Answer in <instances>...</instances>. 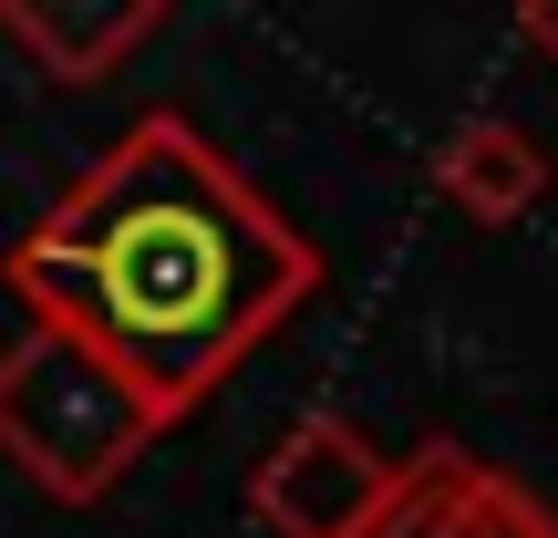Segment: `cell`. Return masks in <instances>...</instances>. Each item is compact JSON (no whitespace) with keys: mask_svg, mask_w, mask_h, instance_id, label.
<instances>
[{"mask_svg":"<svg viewBox=\"0 0 558 538\" xmlns=\"http://www.w3.org/2000/svg\"><path fill=\"white\" fill-rule=\"evenodd\" d=\"M0 279L177 425L320 290V249L186 115H145L11 239Z\"/></svg>","mask_w":558,"mask_h":538,"instance_id":"6da1fadb","label":"cell"},{"mask_svg":"<svg viewBox=\"0 0 558 538\" xmlns=\"http://www.w3.org/2000/svg\"><path fill=\"white\" fill-rule=\"evenodd\" d=\"M156 404L114 373L104 352H83L73 332L32 321L0 342V456L62 507L114 498V477L156 445Z\"/></svg>","mask_w":558,"mask_h":538,"instance_id":"7a4b0ae2","label":"cell"},{"mask_svg":"<svg viewBox=\"0 0 558 538\" xmlns=\"http://www.w3.org/2000/svg\"><path fill=\"white\" fill-rule=\"evenodd\" d=\"M383 498H393V456H383L362 425H341V415L290 425L259 456V477H248V507H259V528H279V538H362L383 518Z\"/></svg>","mask_w":558,"mask_h":538,"instance_id":"3957f363","label":"cell"},{"mask_svg":"<svg viewBox=\"0 0 558 538\" xmlns=\"http://www.w3.org/2000/svg\"><path fill=\"white\" fill-rule=\"evenodd\" d=\"M362 538H558V518L507 466L465 456V445H424L414 466H393V498Z\"/></svg>","mask_w":558,"mask_h":538,"instance_id":"277c9868","label":"cell"},{"mask_svg":"<svg viewBox=\"0 0 558 538\" xmlns=\"http://www.w3.org/2000/svg\"><path fill=\"white\" fill-rule=\"evenodd\" d=\"M145 32H166L156 0H0V41L41 83H104Z\"/></svg>","mask_w":558,"mask_h":538,"instance_id":"5b68a950","label":"cell"},{"mask_svg":"<svg viewBox=\"0 0 558 538\" xmlns=\"http://www.w3.org/2000/svg\"><path fill=\"white\" fill-rule=\"evenodd\" d=\"M435 187L465 207L476 228H507L548 198V145L507 115H465L456 135H435Z\"/></svg>","mask_w":558,"mask_h":538,"instance_id":"8992f818","label":"cell"},{"mask_svg":"<svg viewBox=\"0 0 558 538\" xmlns=\"http://www.w3.org/2000/svg\"><path fill=\"white\" fill-rule=\"evenodd\" d=\"M518 32H527V41H538V52H548V62H558V0H527V11H518Z\"/></svg>","mask_w":558,"mask_h":538,"instance_id":"52a82bcc","label":"cell"}]
</instances>
